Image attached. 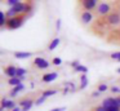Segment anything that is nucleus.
I'll list each match as a JSON object with an SVG mask.
<instances>
[{
  "label": "nucleus",
  "mask_w": 120,
  "mask_h": 111,
  "mask_svg": "<svg viewBox=\"0 0 120 111\" xmlns=\"http://www.w3.org/2000/svg\"><path fill=\"white\" fill-rule=\"evenodd\" d=\"M26 17L25 15H17L14 18H9L8 22H7V27L9 30H16V28H19L22 25H23Z\"/></svg>",
  "instance_id": "f257e3e1"
},
{
  "label": "nucleus",
  "mask_w": 120,
  "mask_h": 111,
  "mask_svg": "<svg viewBox=\"0 0 120 111\" xmlns=\"http://www.w3.org/2000/svg\"><path fill=\"white\" fill-rule=\"evenodd\" d=\"M111 9H112V7L109 4V3H99V5L97 7V9H96V13H97V15H99V17L110 15L112 13Z\"/></svg>",
  "instance_id": "f03ea898"
},
{
  "label": "nucleus",
  "mask_w": 120,
  "mask_h": 111,
  "mask_svg": "<svg viewBox=\"0 0 120 111\" xmlns=\"http://www.w3.org/2000/svg\"><path fill=\"white\" fill-rule=\"evenodd\" d=\"M106 22L110 26H119L120 25V13L117 12H112L110 15H107Z\"/></svg>",
  "instance_id": "7ed1b4c3"
},
{
  "label": "nucleus",
  "mask_w": 120,
  "mask_h": 111,
  "mask_svg": "<svg viewBox=\"0 0 120 111\" xmlns=\"http://www.w3.org/2000/svg\"><path fill=\"white\" fill-rule=\"evenodd\" d=\"M81 5L85 10H93V9H97V7L99 5V3L97 0H83L81 1Z\"/></svg>",
  "instance_id": "20e7f679"
},
{
  "label": "nucleus",
  "mask_w": 120,
  "mask_h": 111,
  "mask_svg": "<svg viewBox=\"0 0 120 111\" xmlns=\"http://www.w3.org/2000/svg\"><path fill=\"white\" fill-rule=\"evenodd\" d=\"M34 65L40 70H45V69H48V67L50 66L49 62H48L45 58H41V57H36V58L34 59Z\"/></svg>",
  "instance_id": "39448f33"
},
{
  "label": "nucleus",
  "mask_w": 120,
  "mask_h": 111,
  "mask_svg": "<svg viewBox=\"0 0 120 111\" xmlns=\"http://www.w3.org/2000/svg\"><path fill=\"white\" fill-rule=\"evenodd\" d=\"M16 102H14L13 100H8L7 97H3L1 98V108H4V110H13V108H16Z\"/></svg>",
  "instance_id": "423d86ee"
},
{
  "label": "nucleus",
  "mask_w": 120,
  "mask_h": 111,
  "mask_svg": "<svg viewBox=\"0 0 120 111\" xmlns=\"http://www.w3.org/2000/svg\"><path fill=\"white\" fill-rule=\"evenodd\" d=\"M92 19H93V13L89 12V10H83L80 14V21L81 23H84V25H89V23L92 22Z\"/></svg>",
  "instance_id": "0eeeda50"
},
{
  "label": "nucleus",
  "mask_w": 120,
  "mask_h": 111,
  "mask_svg": "<svg viewBox=\"0 0 120 111\" xmlns=\"http://www.w3.org/2000/svg\"><path fill=\"white\" fill-rule=\"evenodd\" d=\"M57 77H58V74H57V72H48V74H44V75H43L41 81H43V83H52V81H54Z\"/></svg>",
  "instance_id": "6e6552de"
},
{
  "label": "nucleus",
  "mask_w": 120,
  "mask_h": 111,
  "mask_svg": "<svg viewBox=\"0 0 120 111\" xmlns=\"http://www.w3.org/2000/svg\"><path fill=\"white\" fill-rule=\"evenodd\" d=\"M4 72H5V75L9 77V79H12V77H17V67L13 66V65H9L8 67H5Z\"/></svg>",
  "instance_id": "1a4fd4ad"
},
{
  "label": "nucleus",
  "mask_w": 120,
  "mask_h": 111,
  "mask_svg": "<svg viewBox=\"0 0 120 111\" xmlns=\"http://www.w3.org/2000/svg\"><path fill=\"white\" fill-rule=\"evenodd\" d=\"M13 56H14V58H17V59H27V58H30V57L32 56V53L31 52H19V50H17V52H14L13 53Z\"/></svg>",
  "instance_id": "9d476101"
},
{
  "label": "nucleus",
  "mask_w": 120,
  "mask_h": 111,
  "mask_svg": "<svg viewBox=\"0 0 120 111\" xmlns=\"http://www.w3.org/2000/svg\"><path fill=\"white\" fill-rule=\"evenodd\" d=\"M76 90V87L74 83L71 81H66L63 84V93H68V92H75Z\"/></svg>",
  "instance_id": "9b49d317"
},
{
  "label": "nucleus",
  "mask_w": 120,
  "mask_h": 111,
  "mask_svg": "<svg viewBox=\"0 0 120 111\" xmlns=\"http://www.w3.org/2000/svg\"><path fill=\"white\" fill-rule=\"evenodd\" d=\"M25 85H23V83L22 84H19V85H17V87H14V88H12V90H11V97H17V94H18L19 92H22V90H25Z\"/></svg>",
  "instance_id": "f8f14e48"
},
{
  "label": "nucleus",
  "mask_w": 120,
  "mask_h": 111,
  "mask_svg": "<svg viewBox=\"0 0 120 111\" xmlns=\"http://www.w3.org/2000/svg\"><path fill=\"white\" fill-rule=\"evenodd\" d=\"M27 74V70L26 69H23V67H17V77H18L21 81H23L25 80V75Z\"/></svg>",
  "instance_id": "ddd939ff"
},
{
  "label": "nucleus",
  "mask_w": 120,
  "mask_h": 111,
  "mask_svg": "<svg viewBox=\"0 0 120 111\" xmlns=\"http://www.w3.org/2000/svg\"><path fill=\"white\" fill-rule=\"evenodd\" d=\"M60 43H61L60 38H54V39H53V40L49 43V45H48V49H49V50H54V49L58 46V44H60Z\"/></svg>",
  "instance_id": "4468645a"
},
{
  "label": "nucleus",
  "mask_w": 120,
  "mask_h": 111,
  "mask_svg": "<svg viewBox=\"0 0 120 111\" xmlns=\"http://www.w3.org/2000/svg\"><path fill=\"white\" fill-rule=\"evenodd\" d=\"M88 87V77L85 74H81L80 76V89H85Z\"/></svg>",
  "instance_id": "2eb2a0df"
},
{
  "label": "nucleus",
  "mask_w": 120,
  "mask_h": 111,
  "mask_svg": "<svg viewBox=\"0 0 120 111\" xmlns=\"http://www.w3.org/2000/svg\"><path fill=\"white\" fill-rule=\"evenodd\" d=\"M57 93H58L57 89H47V90H44V92L41 93V96H43V97H45V98H48V97H50V96L57 94Z\"/></svg>",
  "instance_id": "dca6fc26"
},
{
  "label": "nucleus",
  "mask_w": 120,
  "mask_h": 111,
  "mask_svg": "<svg viewBox=\"0 0 120 111\" xmlns=\"http://www.w3.org/2000/svg\"><path fill=\"white\" fill-rule=\"evenodd\" d=\"M0 26L1 27H4V26H7V22H8V18H7L5 15V12H0Z\"/></svg>",
  "instance_id": "f3484780"
},
{
  "label": "nucleus",
  "mask_w": 120,
  "mask_h": 111,
  "mask_svg": "<svg viewBox=\"0 0 120 111\" xmlns=\"http://www.w3.org/2000/svg\"><path fill=\"white\" fill-rule=\"evenodd\" d=\"M8 84L9 85H12V87H17V85H19V84H22V81L18 79V77H12V79H9V81H8Z\"/></svg>",
  "instance_id": "a211bd4d"
},
{
  "label": "nucleus",
  "mask_w": 120,
  "mask_h": 111,
  "mask_svg": "<svg viewBox=\"0 0 120 111\" xmlns=\"http://www.w3.org/2000/svg\"><path fill=\"white\" fill-rule=\"evenodd\" d=\"M74 71L75 72H81V74H86V72H88V67L84 66V65H80V66H78Z\"/></svg>",
  "instance_id": "6ab92c4d"
},
{
  "label": "nucleus",
  "mask_w": 120,
  "mask_h": 111,
  "mask_svg": "<svg viewBox=\"0 0 120 111\" xmlns=\"http://www.w3.org/2000/svg\"><path fill=\"white\" fill-rule=\"evenodd\" d=\"M31 102H32V100H31V98H25V100H21V102H19V107H21V108H23L25 106L30 105Z\"/></svg>",
  "instance_id": "aec40b11"
},
{
  "label": "nucleus",
  "mask_w": 120,
  "mask_h": 111,
  "mask_svg": "<svg viewBox=\"0 0 120 111\" xmlns=\"http://www.w3.org/2000/svg\"><path fill=\"white\" fill-rule=\"evenodd\" d=\"M107 89H109V85L105 84V83H102V84H99V85H98V89H97V90L102 93V92H106Z\"/></svg>",
  "instance_id": "412c9836"
},
{
  "label": "nucleus",
  "mask_w": 120,
  "mask_h": 111,
  "mask_svg": "<svg viewBox=\"0 0 120 111\" xmlns=\"http://www.w3.org/2000/svg\"><path fill=\"white\" fill-rule=\"evenodd\" d=\"M45 100H47V98L43 97V96H41V97H39L36 101H35V106H40V105H43V103L45 102Z\"/></svg>",
  "instance_id": "4be33fe9"
},
{
  "label": "nucleus",
  "mask_w": 120,
  "mask_h": 111,
  "mask_svg": "<svg viewBox=\"0 0 120 111\" xmlns=\"http://www.w3.org/2000/svg\"><path fill=\"white\" fill-rule=\"evenodd\" d=\"M52 65H54V66H60V65H62V59H61L60 57H56V58H53Z\"/></svg>",
  "instance_id": "5701e85b"
},
{
  "label": "nucleus",
  "mask_w": 120,
  "mask_h": 111,
  "mask_svg": "<svg viewBox=\"0 0 120 111\" xmlns=\"http://www.w3.org/2000/svg\"><path fill=\"white\" fill-rule=\"evenodd\" d=\"M7 3L9 4V7H11V8H13V7H16V5H18L21 1H19V0H8Z\"/></svg>",
  "instance_id": "b1692460"
},
{
  "label": "nucleus",
  "mask_w": 120,
  "mask_h": 111,
  "mask_svg": "<svg viewBox=\"0 0 120 111\" xmlns=\"http://www.w3.org/2000/svg\"><path fill=\"white\" fill-rule=\"evenodd\" d=\"M32 106H35V102H34V101H32V102L30 103V105H27V106H25L23 108H21V111H30Z\"/></svg>",
  "instance_id": "393cba45"
},
{
  "label": "nucleus",
  "mask_w": 120,
  "mask_h": 111,
  "mask_svg": "<svg viewBox=\"0 0 120 111\" xmlns=\"http://www.w3.org/2000/svg\"><path fill=\"white\" fill-rule=\"evenodd\" d=\"M110 57H111L112 59H116V61H117V59H119V57H120V52H115V53H112Z\"/></svg>",
  "instance_id": "a878e982"
},
{
  "label": "nucleus",
  "mask_w": 120,
  "mask_h": 111,
  "mask_svg": "<svg viewBox=\"0 0 120 111\" xmlns=\"http://www.w3.org/2000/svg\"><path fill=\"white\" fill-rule=\"evenodd\" d=\"M78 66H80V62H79V61H72V62H71V67H72L74 70H75Z\"/></svg>",
  "instance_id": "bb28decb"
},
{
  "label": "nucleus",
  "mask_w": 120,
  "mask_h": 111,
  "mask_svg": "<svg viewBox=\"0 0 120 111\" xmlns=\"http://www.w3.org/2000/svg\"><path fill=\"white\" fill-rule=\"evenodd\" d=\"M56 30H57V31L61 30V19H60V18H58L57 22H56Z\"/></svg>",
  "instance_id": "cd10ccee"
},
{
  "label": "nucleus",
  "mask_w": 120,
  "mask_h": 111,
  "mask_svg": "<svg viewBox=\"0 0 120 111\" xmlns=\"http://www.w3.org/2000/svg\"><path fill=\"white\" fill-rule=\"evenodd\" d=\"M99 96H101V92H98V90H96V92H92V97L97 98V97H99Z\"/></svg>",
  "instance_id": "c85d7f7f"
},
{
  "label": "nucleus",
  "mask_w": 120,
  "mask_h": 111,
  "mask_svg": "<svg viewBox=\"0 0 120 111\" xmlns=\"http://www.w3.org/2000/svg\"><path fill=\"white\" fill-rule=\"evenodd\" d=\"M111 92H112V93H120V88L112 87V88H111Z\"/></svg>",
  "instance_id": "c756f323"
},
{
  "label": "nucleus",
  "mask_w": 120,
  "mask_h": 111,
  "mask_svg": "<svg viewBox=\"0 0 120 111\" xmlns=\"http://www.w3.org/2000/svg\"><path fill=\"white\" fill-rule=\"evenodd\" d=\"M66 110V107L63 106V107H57V108H52V110H49V111H65Z\"/></svg>",
  "instance_id": "7c9ffc66"
},
{
  "label": "nucleus",
  "mask_w": 120,
  "mask_h": 111,
  "mask_svg": "<svg viewBox=\"0 0 120 111\" xmlns=\"http://www.w3.org/2000/svg\"><path fill=\"white\" fill-rule=\"evenodd\" d=\"M12 111H21V107H16V108H13Z\"/></svg>",
  "instance_id": "2f4dec72"
},
{
  "label": "nucleus",
  "mask_w": 120,
  "mask_h": 111,
  "mask_svg": "<svg viewBox=\"0 0 120 111\" xmlns=\"http://www.w3.org/2000/svg\"><path fill=\"white\" fill-rule=\"evenodd\" d=\"M116 72H117V74H120V67H119V69L116 70Z\"/></svg>",
  "instance_id": "473e14b6"
}]
</instances>
